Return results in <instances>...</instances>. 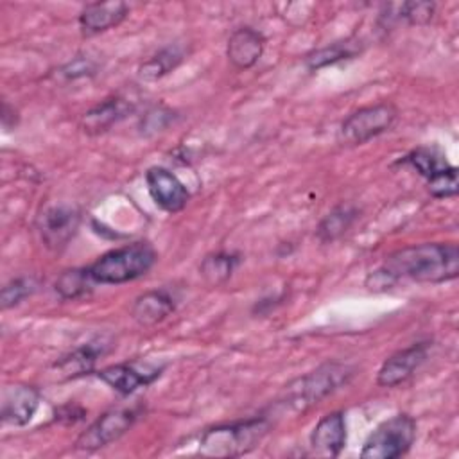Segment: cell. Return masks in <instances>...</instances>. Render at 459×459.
<instances>
[{"label": "cell", "mask_w": 459, "mask_h": 459, "mask_svg": "<svg viewBox=\"0 0 459 459\" xmlns=\"http://www.w3.org/2000/svg\"><path fill=\"white\" fill-rule=\"evenodd\" d=\"M459 274V249L455 242H423L405 246L385 256L371 271L364 285L373 292L393 289L402 280L416 283H443Z\"/></svg>", "instance_id": "6da1fadb"}, {"label": "cell", "mask_w": 459, "mask_h": 459, "mask_svg": "<svg viewBox=\"0 0 459 459\" xmlns=\"http://www.w3.org/2000/svg\"><path fill=\"white\" fill-rule=\"evenodd\" d=\"M271 430L267 416L246 418L204 429L197 437V452L208 457H237L251 452Z\"/></svg>", "instance_id": "7a4b0ae2"}, {"label": "cell", "mask_w": 459, "mask_h": 459, "mask_svg": "<svg viewBox=\"0 0 459 459\" xmlns=\"http://www.w3.org/2000/svg\"><path fill=\"white\" fill-rule=\"evenodd\" d=\"M355 375V369L342 362H326L314 371L292 380L285 385L276 407H285L303 412L314 403H319L328 394L344 387Z\"/></svg>", "instance_id": "3957f363"}, {"label": "cell", "mask_w": 459, "mask_h": 459, "mask_svg": "<svg viewBox=\"0 0 459 459\" xmlns=\"http://www.w3.org/2000/svg\"><path fill=\"white\" fill-rule=\"evenodd\" d=\"M158 255L149 242H133L100 255L88 273L95 283L120 285L145 276L156 264Z\"/></svg>", "instance_id": "277c9868"}, {"label": "cell", "mask_w": 459, "mask_h": 459, "mask_svg": "<svg viewBox=\"0 0 459 459\" xmlns=\"http://www.w3.org/2000/svg\"><path fill=\"white\" fill-rule=\"evenodd\" d=\"M416 437V421L412 416L402 412L394 414L375 427L366 437L360 457L362 459H396L409 452Z\"/></svg>", "instance_id": "5b68a950"}, {"label": "cell", "mask_w": 459, "mask_h": 459, "mask_svg": "<svg viewBox=\"0 0 459 459\" xmlns=\"http://www.w3.org/2000/svg\"><path fill=\"white\" fill-rule=\"evenodd\" d=\"M398 163L412 167L421 178H425L430 195L437 199L457 195V167L450 165L436 149L418 147L405 154Z\"/></svg>", "instance_id": "8992f818"}, {"label": "cell", "mask_w": 459, "mask_h": 459, "mask_svg": "<svg viewBox=\"0 0 459 459\" xmlns=\"http://www.w3.org/2000/svg\"><path fill=\"white\" fill-rule=\"evenodd\" d=\"M396 115L398 111L391 102L359 108L342 120L339 127V140L344 145H362L389 131L396 122Z\"/></svg>", "instance_id": "52a82bcc"}, {"label": "cell", "mask_w": 459, "mask_h": 459, "mask_svg": "<svg viewBox=\"0 0 459 459\" xmlns=\"http://www.w3.org/2000/svg\"><path fill=\"white\" fill-rule=\"evenodd\" d=\"M81 226V212L72 204H50L36 217V230L41 242L52 249L61 251L75 237Z\"/></svg>", "instance_id": "ba28073f"}, {"label": "cell", "mask_w": 459, "mask_h": 459, "mask_svg": "<svg viewBox=\"0 0 459 459\" xmlns=\"http://www.w3.org/2000/svg\"><path fill=\"white\" fill-rule=\"evenodd\" d=\"M136 409H111L99 416L75 441V448L93 452L122 437L136 421Z\"/></svg>", "instance_id": "9c48e42d"}, {"label": "cell", "mask_w": 459, "mask_h": 459, "mask_svg": "<svg viewBox=\"0 0 459 459\" xmlns=\"http://www.w3.org/2000/svg\"><path fill=\"white\" fill-rule=\"evenodd\" d=\"M161 371H163V366L131 360V362H118V364L106 366L100 371H97V377L118 394L127 396V394H133L138 387H145L152 384L156 378H160Z\"/></svg>", "instance_id": "30bf717a"}, {"label": "cell", "mask_w": 459, "mask_h": 459, "mask_svg": "<svg viewBox=\"0 0 459 459\" xmlns=\"http://www.w3.org/2000/svg\"><path fill=\"white\" fill-rule=\"evenodd\" d=\"M145 185L151 199L163 212H181L190 201V192L185 183L165 167H149L145 172Z\"/></svg>", "instance_id": "8fae6325"}, {"label": "cell", "mask_w": 459, "mask_h": 459, "mask_svg": "<svg viewBox=\"0 0 459 459\" xmlns=\"http://www.w3.org/2000/svg\"><path fill=\"white\" fill-rule=\"evenodd\" d=\"M430 342H414L389 355L377 373V384L380 387H396L407 382L427 360Z\"/></svg>", "instance_id": "7c38bea8"}, {"label": "cell", "mask_w": 459, "mask_h": 459, "mask_svg": "<svg viewBox=\"0 0 459 459\" xmlns=\"http://www.w3.org/2000/svg\"><path fill=\"white\" fill-rule=\"evenodd\" d=\"M41 402V394L34 385L27 384H14L7 385L2 391L0 402V420L4 425L23 427L27 425Z\"/></svg>", "instance_id": "4fadbf2b"}, {"label": "cell", "mask_w": 459, "mask_h": 459, "mask_svg": "<svg viewBox=\"0 0 459 459\" xmlns=\"http://www.w3.org/2000/svg\"><path fill=\"white\" fill-rule=\"evenodd\" d=\"M346 445V418L342 411L325 414L310 434V452L317 457H337Z\"/></svg>", "instance_id": "5bb4252c"}, {"label": "cell", "mask_w": 459, "mask_h": 459, "mask_svg": "<svg viewBox=\"0 0 459 459\" xmlns=\"http://www.w3.org/2000/svg\"><path fill=\"white\" fill-rule=\"evenodd\" d=\"M264 48L265 36L260 30L246 25L231 32L226 43V57L235 70H247L260 61Z\"/></svg>", "instance_id": "9a60e30c"}, {"label": "cell", "mask_w": 459, "mask_h": 459, "mask_svg": "<svg viewBox=\"0 0 459 459\" xmlns=\"http://www.w3.org/2000/svg\"><path fill=\"white\" fill-rule=\"evenodd\" d=\"M134 109L133 102L127 97L113 95L104 99L102 102L90 108L82 118L81 127L86 134H100L111 129L115 124L124 120Z\"/></svg>", "instance_id": "2e32d148"}, {"label": "cell", "mask_w": 459, "mask_h": 459, "mask_svg": "<svg viewBox=\"0 0 459 459\" xmlns=\"http://www.w3.org/2000/svg\"><path fill=\"white\" fill-rule=\"evenodd\" d=\"M178 299L169 289H152L140 294L131 307V317L140 326H152L176 310Z\"/></svg>", "instance_id": "e0dca14e"}, {"label": "cell", "mask_w": 459, "mask_h": 459, "mask_svg": "<svg viewBox=\"0 0 459 459\" xmlns=\"http://www.w3.org/2000/svg\"><path fill=\"white\" fill-rule=\"evenodd\" d=\"M129 13L126 2H91L86 4L79 14L81 32L86 36L100 34L111 27H117Z\"/></svg>", "instance_id": "ac0fdd59"}, {"label": "cell", "mask_w": 459, "mask_h": 459, "mask_svg": "<svg viewBox=\"0 0 459 459\" xmlns=\"http://www.w3.org/2000/svg\"><path fill=\"white\" fill-rule=\"evenodd\" d=\"M387 13H382L378 16V25H382L384 30L394 27L396 23L403 22L407 25H425L432 20L436 13L434 2H403L400 5H385Z\"/></svg>", "instance_id": "d6986e66"}, {"label": "cell", "mask_w": 459, "mask_h": 459, "mask_svg": "<svg viewBox=\"0 0 459 459\" xmlns=\"http://www.w3.org/2000/svg\"><path fill=\"white\" fill-rule=\"evenodd\" d=\"M102 353H104V341L86 342V344L75 348L74 351L63 355L54 364V368L65 378H77V377L91 373L99 355H102Z\"/></svg>", "instance_id": "ffe728a7"}, {"label": "cell", "mask_w": 459, "mask_h": 459, "mask_svg": "<svg viewBox=\"0 0 459 459\" xmlns=\"http://www.w3.org/2000/svg\"><path fill=\"white\" fill-rule=\"evenodd\" d=\"M186 57V48L181 43H172L152 54L138 66V77L143 81H156L178 68Z\"/></svg>", "instance_id": "44dd1931"}, {"label": "cell", "mask_w": 459, "mask_h": 459, "mask_svg": "<svg viewBox=\"0 0 459 459\" xmlns=\"http://www.w3.org/2000/svg\"><path fill=\"white\" fill-rule=\"evenodd\" d=\"M360 52H362V41H359L355 38H348V39L333 41L326 47H321V48L310 52L305 57V65L308 70H319L328 65L355 59Z\"/></svg>", "instance_id": "7402d4cb"}, {"label": "cell", "mask_w": 459, "mask_h": 459, "mask_svg": "<svg viewBox=\"0 0 459 459\" xmlns=\"http://www.w3.org/2000/svg\"><path fill=\"white\" fill-rule=\"evenodd\" d=\"M359 219V210L351 204H339L330 210L316 228V235L323 244L341 238Z\"/></svg>", "instance_id": "603a6c76"}, {"label": "cell", "mask_w": 459, "mask_h": 459, "mask_svg": "<svg viewBox=\"0 0 459 459\" xmlns=\"http://www.w3.org/2000/svg\"><path fill=\"white\" fill-rule=\"evenodd\" d=\"M240 264V255L233 251H215L201 260L199 274L208 285H221L231 278Z\"/></svg>", "instance_id": "cb8c5ba5"}, {"label": "cell", "mask_w": 459, "mask_h": 459, "mask_svg": "<svg viewBox=\"0 0 459 459\" xmlns=\"http://www.w3.org/2000/svg\"><path fill=\"white\" fill-rule=\"evenodd\" d=\"M95 281L91 280L88 267H74L63 271L56 281H54V290L61 299H79L86 294L91 292Z\"/></svg>", "instance_id": "d4e9b609"}, {"label": "cell", "mask_w": 459, "mask_h": 459, "mask_svg": "<svg viewBox=\"0 0 459 459\" xmlns=\"http://www.w3.org/2000/svg\"><path fill=\"white\" fill-rule=\"evenodd\" d=\"M38 289V280L32 276H18L13 278L11 281H7L2 287V294H0V301H2V308H11L16 307L18 303H22L25 298L32 296Z\"/></svg>", "instance_id": "484cf974"}, {"label": "cell", "mask_w": 459, "mask_h": 459, "mask_svg": "<svg viewBox=\"0 0 459 459\" xmlns=\"http://www.w3.org/2000/svg\"><path fill=\"white\" fill-rule=\"evenodd\" d=\"M174 118V113L170 109H165V108H152L149 109L143 117H142V122H140V133L142 134H152V133H158L161 131L163 127H167Z\"/></svg>", "instance_id": "4316f807"}, {"label": "cell", "mask_w": 459, "mask_h": 459, "mask_svg": "<svg viewBox=\"0 0 459 459\" xmlns=\"http://www.w3.org/2000/svg\"><path fill=\"white\" fill-rule=\"evenodd\" d=\"M97 72V65L95 61H91L90 57L79 56L74 61L66 63L65 66L59 68V75L65 77L66 81H74V79H82V77H90Z\"/></svg>", "instance_id": "83f0119b"}]
</instances>
